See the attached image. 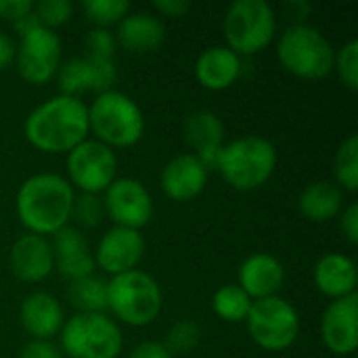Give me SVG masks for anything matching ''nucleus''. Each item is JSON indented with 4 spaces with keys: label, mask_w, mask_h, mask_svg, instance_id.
Masks as SVG:
<instances>
[{
    "label": "nucleus",
    "mask_w": 358,
    "mask_h": 358,
    "mask_svg": "<svg viewBox=\"0 0 358 358\" xmlns=\"http://www.w3.org/2000/svg\"><path fill=\"white\" fill-rule=\"evenodd\" d=\"M23 132L42 153H69L90 134L88 105L76 96H52L27 115Z\"/></svg>",
    "instance_id": "1"
},
{
    "label": "nucleus",
    "mask_w": 358,
    "mask_h": 358,
    "mask_svg": "<svg viewBox=\"0 0 358 358\" xmlns=\"http://www.w3.org/2000/svg\"><path fill=\"white\" fill-rule=\"evenodd\" d=\"M73 187L59 174L42 172L29 176L17 191L15 210L21 224L40 237L55 235L71 220Z\"/></svg>",
    "instance_id": "2"
},
{
    "label": "nucleus",
    "mask_w": 358,
    "mask_h": 358,
    "mask_svg": "<svg viewBox=\"0 0 358 358\" xmlns=\"http://www.w3.org/2000/svg\"><path fill=\"white\" fill-rule=\"evenodd\" d=\"M277 168V149L268 138L241 136L220 149L216 170L235 191H256Z\"/></svg>",
    "instance_id": "3"
},
{
    "label": "nucleus",
    "mask_w": 358,
    "mask_h": 358,
    "mask_svg": "<svg viewBox=\"0 0 358 358\" xmlns=\"http://www.w3.org/2000/svg\"><path fill=\"white\" fill-rule=\"evenodd\" d=\"M88 124L96 141L109 149L132 147L143 138L145 132L141 107L117 90L103 92L92 101L88 107Z\"/></svg>",
    "instance_id": "4"
},
{
    "label": "nucleus",
    "mask_w": 358,
    "mask_h": 358,
    "mask_svg": "<svg viewBox=\"0 0 358 358\" xmlns=\"http://www.w3.org/2000/svg\"><path fill=\"white\" fill-rule=\"evenodd\" d=\"M162 306L164 296L157 281L138 268L107 281V308L130 327L151 325Z\"/></svg>",
    "instance_id": "5"
},
{
    "label": "nucleus",
    "mask_w": 358,
    "mask_h": 358,
    "mask_svg": "<svg viewBox=\"0 0 358 358\" xmlns=\"http://www.w3.org/2000/svg\"><path fill=\"white\" fill-rule=\"evenodd\" d=\"M277 55L281 65L302 80H321L334 71L336 50L331 42L313 25L298 23L279 38Z\"/></svg>",
    "instance_id": "6"
},
{
    "label": "nucleus",
    "mask_w": 358,
    "mask_h": 358,
    "mask_svg": "<svg viewBox=\"0 0 358 358\" xmlns=\"http://www.w3.org/2000/svg\"><path fill=\"white\" fill-rule=\"evenodd\" d=\"M227 46L239 57L264 50L277 29L275 10L266 0H237L229 6L222 21Z\"/></svg>",
    "instance_id": "7"
},
{
    "label": "nucleus",
    "mask_w": 358,
    "mask_h": 358,
    "mask_svg": "<svg viewBox=\"0 0 358 358\" xmlns=\"http://www.w3.org/2000/svg\"><path fill=\"white\" fill-rule=\"evenodd\" d=\"M122 346V331L107 315L78 313L61 327V350L69 358H117Z\"/></svg>",
    "instance_id": "8"
},
{
    "label": "nucleus",
    "mask_w": 358,
    "mask_h": 358,
    "mask_svg": "<svg viewBox=\"0 0 358 358\" xmlns=\"http://www.w3.org/2000/svg\"><path fill=\"white\" fill-rule=\"evenodd\" d=\"M245 321L252 340L271 352L289 348L300 334V317L296 308L279 296L254 300Z\"/></svg>",
    "instance_id": "9"
},
{
    "label": "nucleus",
    "mask_w": 358,
    "mask_h": 358,
    "mask_svg": "<svg viewBox=\"0 0 358 358\" xmlns=\"http://www.w3.org/2000/svg\"><path fill=\"white\" fill-rule=\"evenodd\" d=\"M115 172L117 157L113 149L99 143L96 138H86L67 153V182L86 195L105 193L115 180Z\"/></svg>",
    "instance_id": "10"
},
{
    "label": "nucleus",
    "mask_w": 358,
    "mask_h": 358,
    "mask_svg": "<svg viewBox=\"0 0 358 358\" xmlns=\"http://www.w3.org/2000/svg\"><path fill=\"white\" fill-rule=\"evenodd\" d=\"M19 76L34 84L42 86L50 82L61 65V40L52 29L36 25L21 36V42L15 50Z\"/></svg>",
    "instance_id": "11"
},
{
    "label": "nucleus",
    "mask_w": 358,
    "mask_h": 358,
    "mask_svg": "<svg viewBox=\"0 0 358 358\" xmlns=\"http://www.w3.org/2000/svg\"><path fill=\"white\" fill-rule=\"evenodd\" d=\"M105 214L115 227L141 231L153 216V199L136 178H115L105 191Z\"/></svg>",
    "instance_id": "12"
},
{
    "label": "nucleus",
    "mask_w": 358,
    "mask_h": 358,
    "mask_svg": "<svg viewBox=\"0 0 358 358\" xmlns=\"http://www.w3.org/2000/svg\"><path fill=\"white\" fill-rule=\"evenodd\" d=\"M145 254V239L141 231L113 227L109 229L94 252V266L103 268L107 275L117 277L136 271Z\"/></svg>",
    "instance_id": "13"
},
{
    "label": "nucleus",
    "mask_w": 358,
    "mask_h": 358,
    "mask_svg": "<svg viewBox=\"0 0 358 358\" xmlns=\"http://www.w3.org/2000/svg\"><path fill=\"white\" fill-rule=\"evenodd\" d=\"M321 340L334 355H352L358 346V296L334 300L321 319Z\"/></svg>",
    "instance_id": "14"
},
{
    "label": "nucleus",
    "mask_w": 358,
    "mask_h": 358,
    "mask_svg": "<svg viewBox=\"0 0 358 358\" xmlns=\"http://www.w3.org/2000/svg\"><path fill=\"white\" fill-rule=\"evenodd\" d=\"M8 264H10L13 275L23 283L44 281L55 268L50 241L34 233L21 235L10 248Z\"/></svg>",
    "instance_id": "15"
},
{
    "label": "nucleus",
    "mask_w": 358,
    "mask_h": 358,
    "mask_svg": "<svg viewBox=\"0 0 358 358\" xmlns=\"http://www.w3.org/2000/svg\"><path fill=\"white\" fill-rule=\"evenodd\" d=\"M182 134H185L187 145L195 149L193 155H197L201 159V164L208 168V172L216 170L220 149L224 147L222 120L208 109L193 111L191 115H187V120L182 124Z\"/></svg>",
    "instance_id": "16"
},
{
    "label": "nucleus",
    "mask_w": 358,
    "mask_h": 358,
    "mask_svg": "<svg viewBox=\"0 0 358 358\" xmlns=\"http://www.w3.org/2000/svg\"><path fill=\"white\" fill-rule=\"evenodd\" d=\"M162 191L172 201H191L208 182V168L193 153H182L170 159L162 170Z\"/></svg>",
    "instance_id": "17"
},
{
    "label": "nucleus",
    "mask_w": 358,
    "mask_h": 358,
    "mask_svg": "<svg viewBox=\"0 0 358 358\" xmlns=\"http://www.w3.org/2000/svg\"><path fill=\"white\" fill-rule=\"evenodd\" d=\"M52 258L55 266L61 273V277L76 281L82 277L92 275L94 271V256L90 254V248L86 243V237L73 229V227H63L52 235Z\"/></svg>",
    "instance_id": "18"
},
{
    "label": "nucleus",
    "mask_w": 358,
    "mask_h": 358,
    "mask_svg": "<svg viewBox=\"0 0 358 358\" xmlns=\"http://www.w3.org/2000/svg\"><path fill=\"white\" fill-rule=\"evenodd\" d=\"M285 283L283 264L271 254H252L239 266V287L252 300H264L277 296Z\"/></svg>",
    "instance_id": "19"
},
{
    "label": "nucleus",
    "mask_w": 358,
    "mask_h": 358,
    "mask_svg": "<svg viewBox=\"0 0 358 358\" xmlns=\"http://www.w3.org/2000/svg\"><path fill=\"white\" fill-rule=\"evenodd\" d=\"M19 319L23 329L34 340H50L61 331L65 323L61 304L44 292H36L23 300L19 308Z\"/></svg>",
    "instance_id": "20"
},
{
    "label": "nucleus",
    "mask_w": 358,
    "mask_h": 358,
    "mask_svg": "<svg viewBox=\"0 0 358 358\" xmlns=\"http://www.w3.org/2000/svg\"><path fill=\"white\" fill-rule=\"evenodd\" d=\"M166 40V27L162 19L151 13H130L120 21L115 42L128 52L147 55L157 50Z\"/></svg>",
    "instance_id": "21"
},
{
    "label": "nucleus",
    "mask_w": 358,
    "mask_h": 358,
    "mask_svg": "<svg viewBox=\"0 0 358 358\" xmlns=\"http://www.w3.org/2000/svg\"><path fill=\"white\" fill-rule=\"evenodd\" d=\"M241 73V57L229 46H212L203 50L195 63V78L208 90L231 88Z\"/></svg>",
    "instance_id": "22"
},
{
    "label": "nucleus",
    "mask_w": 358,
    "mask_h": 358,
    "mask_svg": "<svg viewBox=\"0 0 358 358\" xmlns=\"http://www.w3.org/2000/svg\"><path fill=\"white\" fill-rule=\"evenodd\" d=\"M315 285L334 300L357 294V264L344 254H325L315 264Z\"/></svg>",
    "instance_id": "23"
},
{
    "label": "nucleus",
    "mask_w": 358,
    "mask_h": 358,
    "mask_svg": "<svg viewBox=\"0 0 358 358\" xmlns=\"http://www.w3.org/2000/svg\"><path fill=\"white\" fill-rule=\"evenodd\" d=\"M298 206L306 220L329 222L331 218L340 216L342 206H344V193L336 182L317 180L302 191Z\"/></svg>",
    "instance_id": "24"
},
{
    "label": "nucleus",
    "mask_w": 358,
    "mask_h": 358,
    "mask_svg": "<svg viewBox=\"0 0 358 358\" xmlns=\"http://www.w3.org/2000/svg\"><path fill=\"white\" fill-rule=\"evenodd\" d=\"M67 300L82 315H103L107 310V281L96 275L69 281Z\"/></svg>",
    "instance_id": "25"
},
{
    "label": "nucleus",
    "mask_w": 358,
    "mask_h": 358,
    "mask_svg": "<svg viewBox=\"0 0 358 358\" xmlns=\"http://www.w3.org/2000/svg\"><path fill=\"white\" fill-rule=\"evenodd\" d=\"M254 300L239 285H224L216 289L212 298V308L218 319L227 323H241L248 319Z\"/></svg>",
    "instance_id": "26"
},
{
    "label": "nucleus",
    "mask_w": 358,
    "mask_h": 358,
    "mask_svg": "<svg viewBox=\"0 0 358 358\" xmlns=\"http://www.w3.org/2000/svg\"><path fill=\"white\" fill-rule=\"evenodd\" d=\"M334 174L338 187L355 193L358 189V136L350 134L338 149L334 159Z\"/></svg>",
    "instance_id": "27"
},
{
    "label": "nucleus",
    "mask_w": 358,
    "mask_h": 358,
    "mask_svg": "<svg viewBox=\"0 0 358 358\" xmlns=\"http://www.w3.org/2000/svg\"><path fill=\"white\" fill-rule=\"evenodd\" d=\"M57 82H59V88H61L63 96H76L78 99V94L92 90L88 59L78 57V59H69L63 65H59Z\"/></svg>",
    "instance_id": "28"
},
{
    "label": "nucleus",
    "mask_w": 358,
    "mask_h": 358,
    "mask_svg": "<svg viewBox=\"0 0 358 358\" xmlns=\"http://www.w3.org/2000/svg\"><path fill=\"white\" fill-rule=\"evenodd\" d=\"M82 8L86 17L96 23V27H109L113 23H120L128 15V0H84Z\"/></svg>",
    "instance_id": "29"
},
{
    "label": "nucleus",
    "mask_w": 358,
    "mask_h": 358,
    "mask_svg": "<svg viewBox=\"0 0 358 358\" xmlns=\"http://www.w3.org/2000/svg\"><path fill=\"white\" fill-rule=\"evenodd\" d=\"M201 340V329L193 321H178L170 327L166 338V350L170 355H189L197 348Z\"/></svg>",
    "instance_id": "30"
},
{
    "label": "nucleus",
    "mask_w": 358,
    "mask_h": 358,
    "mask_svg": "<svg viewBox=\"0 0 358 358\" xmlns=\"http://www.w3.org/2000/svg\"><path fill=\"white\" fill-rule=\"evenodd\" d=\"M73 13V4L69 0H42V2H34V17L36 21L46 27L52 29L61 27L63 23L69 21Z\"/></svg>",
    "instance_id": "31"
},
{
    "label": "nucleus",
    "mask_w": 358,
    "mask_h": 358,
    "mask_svg": "<svg viewBox=\"0 0 358 358\" xmlns=\"http://www.w3.org/2000/svg\"><path fill=\"white\" fill-rule=\"evenodd\" d=\"M334 69L338 71L342 84H346V88L358 90V42L350 40L346 42L334 59Z\"/></svg>",
    "instance_id": "32"
},
{
    "label": "nucleus",
    "mask_w": 358,
    "mask_h": 358,
    "mask_svg": "<svg viewBox=\"0 0 358 358\" xmlns=\"http://www.w3.org/2000/svg\"><path fill=\"white\" fill-rule=\"evenodd\" d=\"M105 216V208H103V199H99L96 195H86L82 193L80 197L73 199V208H71V218L86 229H94L103 222Z\"/></svg>",
    "instance_id": "33"
},
{
    "label": "nucleus",
    "mask_w": 358,
    "mask_h": 358,
    "mask_svg": "<svg viewBox=\"0 0 358 358\" xmlns=\"http://www.w3.org/2000/svg\"><path fill=\"white\" fill-rule=\"evenodd\" d=\"M115 46V36L105 27H94L84 38V50L88 59H113Z\"/></svg>",
    "instance_id": "34"
},
{
    "label": "nucleus",
    "mask_w": 358,
    "mask_h": 358,
    "mask_svg": "<svg viewBox=\"0 0 358 358\" xmlns=\"http://www.w3.org/2000/svg\"><path fill=\"white\" fill-rule=\"evenodd\" d=\"M88 59V57H86ZM90 65V82H92V92H109L117 80V67L113 59H88Z\"/></svg>",
    "instance_id": "35"
},
{
    "label": "nucleus",
    "mask_w": 358,
    "mask_h": 358,
    "mask_svg": "<svg viewBox=\"0 0 358 358\" xmlns=\"http://www.w3.org/2000/svg\"><path fill=\"white\" fill-rule=\"evenodd\" d=\"M34 13V2L31 0H0V17L4 21H19L27 15Z\"/></svg>",
    "instance_id": "36"
},
{
    "label": "nucleus",
    "mask_w": 358,
    "mask_h": 358,
    "mask_svg": "<svg viewBox=\"0 0 358 358\" xmlns=\"http://www.w3.org/2000/svg\"><path fill=\"white\" fill-rule=\"evenodd\" d=\"M19 358H63L61 348L55 346L50 340H31L23 346Z\"/></svg>",
    "instance_id": "37"
},
{
    "label": "nucleus",
    "mask_w": 358,
    "mask_h": 358,
    "mask_svg": "<svg viewBox=\"0 0 358 358\" xmlns=\"http://www.w3.org/2000/svg\"><path fill=\"white\" fill-rule=\"evenodd\" d=\"M342 233L346 235V239L357 245L358 243V206L350 203L344 212H342V220H340Z\"/></svg>",
    "instance_id": "38"
},
{
    "label": "nucleus",
    "mask_w": 358,
    "mask_h": 358,
    "mask_svg": "<svg viewBox=\"0 0 358 358\" xmlns=\"http://www.w3.org/2000/svg\"><path fill=\"white\" fill-rule=\"evenodd\" d=\"M153 8L157 13H162L164 17L178 19V17H182L191 8V2L189 0H155L153 2Z\"/></svg>",
    "instance_id": "39"
},
{
    "label": "nucleus",
    "mask_w": 358,
    "mask_h": 358,
    "mask_svg": "<svg viewBox=\"0 0 358 358\" xmlns=\"http://www.w3.org/2000/svg\"><path fill=\"white\" fill-rule=\"evenodd\" d=\"M130 358H172V355L162 342H143L130 352Z\"/></svg>",
    "instance_id": "40"
},
{
    "label": "nucleus",
    "mask_w": 358,
    "mask_h": 358,
    "mask_svg": "<svg viewBox=\"0 0 358 358\" xmlns=\"http://www.w3.org/2000/svg\"><path fill=\"white\" fill-rule=\"evenodd\" d=\"M15 50H17V46L13 44V40L0 31V71L15 61Z\"/></svg>",
    "instance_id": "41"
}]
</instances>
